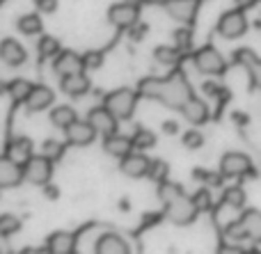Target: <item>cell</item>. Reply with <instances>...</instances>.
Returning <instances> with one entry per match:
<instances>
[{
  "label": "cell",
  "instance_id": "cell-1",
  "mask_svg": "<svg viewBox=\"0 0 261 254\" xmlns=\"http://www.w3.org/2000/svg\"><path fill=\"white\" fill-rule=\"evenodd\" d=\"M140 94L161 101L167 108H174V110H181L195 96L190 82L181 73L170 78H144L140 82Z\"/></svg>",
  "mask_w": 261,
  "mask_h": 254
},
{
  "label": "cell",
  "instance_id": "cell-2",
  "mask_svg": "<svg viewBox=\"0 0 261 254\" xmlns=\"http://www.w3.org/2000/svg\"><path fill=\"white\" fill-rule=\"evenodd\" d=\"M197 213H199V209L195 206L193 197H188V195H181L179 200H174L172 204L165 206L167 220H170V222H174V224H181V227L193 222V220L197 218Z\"/></svg>",
  "mask_w": 261,
  "mask_h": 254
},
{
  "label": "cell",
  "instance_id": "cell-3",
  "mask_svg": "<svg viewBox=\"0 0 261 254\" xmlns=\"http://www.w3.org/2000/svg\"><path fill=\"white\" fill-rule=\"evenodd\" d=\"M103 105L113 115H117V119H128L135 110V92L126 90V87L115 90L103 99Z\"/></svg>",
  "mask_w": 261,
  "mask_h": 254
},
{
  "label": "cell",
  "instance_id": "cell-4",
  "mask_svg": "<svg viewBox=\"0 0 261 254\" xmlns=\"http://www.w3.org/2000/svg\"><path fill=\"white\" fill-rule=\"evenodd\" d=\"M195 67H197L199 73H206V76H220V73H225L227 62L213 46H204V48H199L197 53H195Z\"/></svg>",
  "mask_w": 261,
  "mask_h": 254
},
{
  "label": "cell",
  "instance_id": "cell-5",
  "mask_svg": "<svg viewBox=\"0 0 261 254\" xmlns=\"http://www.w3.org/2000/svg\"><path fill=\"white\" fill-rule=\"evenodd\" d=\"M23 172H25V181L32 186H46L50 181V174H53V160L41 156H32L25 165H23Z\"/></svg>",
  "mask_w": 261,
  "mask_h": 254
},
{
  "label": "cell",
  "instance_id": "cell-6",
  "mask_svg": "<svg viewBox=\"0 0 261 254\" xmlns=\"http://www.w3.org/2000/svg\"><path fill=\"white\" fill-rule=\"evenodd\" d=\"M248 30V18L241 9H231V12L222 14L218 21V35L225 39H239Z\"/></svg>",
  "mask_w": 261,
  "mask_h": 254
},
{
  "label": "cell",
  "instance_id": "cell-7",
  "mask_svg": "<svg viewBox=\"0 0 261 254\" xmlns=\"http://www.w3.org/2000/svg\"><path fill=\"white\" fill-rule=\"evenodd\" d=\"M220 172L225 177H248L252 174V160L241 151H229L220 160Z\"/></svg>",
  "mask_w": 261,
  "mask_h": 254
},
{
  "label": "cell",
  "instance_id": "cell-8",
  "mask_svg": "<svg viewBox=\"0 0 261 254\" xmlns=\"http://www.w3.org/2000/svg\"><path fill=\"white\" fill-rule=\"evenodd\" d=\"M138 5L133 3H126V0H122V3L117 5H110L108 9V21L113 23V25L122 27V30H128V27H133L135 23H138Z\"/></svg>",
  "mask_w": 261,
  "mask_h": 254
},
{
  "label": "cell",
  "instance_id": "cell-9",
  "mask_svg": "<svg viewBox=\"0 0 261 254\" xmlns=\"http://www.w3.org/2000/svg\"><path fill=\"white\" fill-rule=\"evenodd\" d=\"M163 7H165V12L170 14L174 21L188 25V23H193L195 16H197L199 0H165Z\"/></svg>",
  "mask_w": 261,
  "mask_h": 254
},
{
  "label": "cell",
  "instance_id": "cell-10",
  "mask_svg": "<svg viewBox=\"0 0 261 254\" xmlns=\"http://www.w3.org/2000/svg\"><path fill=\"white\" fill-rule=\"evenodd\" d=\"M64 135H67L69 145L85 147V145H92V142H94V137L99 135V131L92 126L90 119H76V122L64 131Z\"/></svg>",
  "mask_w": 261,
  "mask_h": 254
},
{
  "label": "cell",
  "instance_id": "cell-11",
  "mask_svg": "<svg viewBox=\"0 0 261 254\" xmlns=\"http://www.w3.org/2000/svg\"><path fill=\"white\" fill-rule=\"evenodd\" d=\"M53 69L60 78L73 76V73H83L85 71V60H83L81 55H76L73 50H64V53H60L58 58H55Z\"/></svg>",
  "mask_w": 261,
  "mask_h": 254
},
{
  "label": "cell",
  "instance_id": "cell-12",
  "mask_svg": "<svg viewBox=\"0 0 261 254\" xmlns=\"http://www.w3.org/2000/svg\"><path fill=\"white\" fill-rule=\"evenodd\" d=\"M87 119H90L92 126H94L101 135H113V133H117V115H113L108 108H106V105H103V108L90 110Z\"/></svg>",
  "mask_w": 261,
  "mask_h": 254
},
{
  "label": "cell",
  "instance_id": "cell-13",
  "mask_svg": "<svg viewBox=\"0 0 261 254\" xmlns=\"http://www.w3.org/2000/svg\"><path fill=\"white\" fill-rule=\"evenodd\" d=\"M25 179V172H23V165L12 160L9 156H5L0 160V188H14Z\"/></svg>",
  "mask_w": 261,
  "mask_h": 254
},
{
  "label": "cell",
  "instance_id": "cell-14",
  "mask_svg": "<svg viewBox=\"0 0 261 254\" xmlns=\"http://www.w3.org/2000/svg\"><path fill=\"white\" fill-rule=\"evenodd\" d=\"M122 174H126L130 179H142L149 177V167H151V160L142 154H128L126 158H122Z\"/></svg>",
  "mask_w": 261,
  "mask_h": 254
},
{
  "label": "cell",
  "instance_id": "cell-15",
  "mask_svg": "<svg viewBox=\"0 0 261 254\" xmlns=\"http://www.w3.org/2000/svg\"><path fill=\"white\" fill-rule=\"evenodd\" d=\"M133 137H126V135H119V133H113V135H106V142H103V149L108 156L113 158H126L128 154H133Z\"/></svg>",
  "mask_w": 261,
  "mask_h": 254
},
{
  "label": "cell",
  "instance_id": "cell-16",
  "mask_svg": "<svg viewBox=\"0 0 261 254\" xmlns=\"http://www.w3.org/2000/svg\"><path fill=\"white\" fill-rule=\"evenodd\" d=\"M53 101H55V94H53V90H50V87L37 85L35 90L30 92V96H28L25 108H28V112H41V110H46L50 103H53Z\"/></svg>",
  "mask_w": 261,
  "mask_h": 254
},
{
  "label": "cell",
  "instance_id": "cell-17",
  "mask_svg": "<svg viewBox=\"0 0 261 254\" xmlns=\"http://www.w3.org/2000/svg\"><path fill=\"white\" fill-rule=\"evenodd\" d=\"M0 58H3V62L9 64V67H21V64L25 62L28 53L16 39H5L3 44H0Z\"/></svg>",
  "mask_w": 261,
  "mask_h": 254
},
{
  "label": "cell",
  "instance_id": "cell-18",
  "mask_svg": "<svg viewBox=\"0 0 261 254\" xmlns=\"http://www.w3.org/2000/svg\"><path fill=\"white\" fill-rule=\"evenodd\" d=\"M181 115H184L186 122L195 124V126L208 122V108H206V103H204L202 99H197V96H193V99L181 108Z\"/></svg>",
  "mask_w": 261,
  "mask_h": 254
},
{
  "label": "cell",
  "instance_id": "cell-19",
  "mask_svg": "<svg viewBox=\"0 0 261 254\" xmlns=\"http://www.w3.org/2000/svg\"><path fill=\"white\" fill-rule=\"evenodd\" d=\"M94 247L99 254H128L130 252L128 243L124 241L122 236H117V234H103V236L96 241Z\"/></svg>",
  "mask_w": 261,
  "mask_h": 254
},
{
  "label": "cell",
  "instance_id": "cell-20",
  "mask_svg": "<svg viewBox=\"0 0 261 254\" xmlns=\"http://www.w3.org/2000/svg\"><path fill=\"white\" fill-rule=\"evenodd\" d=\"M62 90H64V94L78 99V96H83V94H87V92H90V78H87L85 73L64 76L62 78Z\"/></svg>",
  "mask_w": 261,
  "mask_h": 254
},
{
  "label": "cell",
  "instance_id": "cell-21",
  "mask_svg": "<svg viewBox=\"0 0 261 254\" xmlns=\"http://www.w3.org/2000/svg\"><path fill=\"white\" fill-rule=\"evenodd\" d=\"M76 250V236L69 232H55L48 238V252L53 254H73Z\"/></svg>",
  "mask_w": 261,
  "mask_h": 254
},
{
  "label": "cell",
  "instance_id": "cell-22",
  "mask_svg": "<svg viewBox=\"0 0 261 254\" xmlns=\"http://www.w3.org/2000/svg\"><path fill=\"white\" fill-rule=\"evenodd\" d=\"M5 156H9L12 160H16V163L25 165L28 160L32 158V142L28 140V137H16V140L9 142L7 154H5Z\"/></svg>",
  "mask_w": 261,
  "mask_h": 254
},
{
  "label": "cell",
  "instance_id": "cell-23",
  "mask_svg": "<svg viewBox=\"0 0 261 254\" xmlns=\"http://www.w3.org/2000/svg\"><path fill=\"white\" fill-rule=\"evenodd\" d=\"M76 119H78V115L71 105H58V108L50 112V124H53L55 128H62V131H67Z\"/></svg>",
  "mask_w": 261,
  "mask_h": 254
},
{
  "label": "cell",
  "instance_id": "cell-24",
  "mask_svg": "<svg viewBox=\"0 0 261 254\" xmlns=\"http://www.w3.org/2000/svg\"><path fill=\"white\" fill-rule=\"evenodd\" d=\"M32 90H35V85H32L30 80H25V78H14V80L7 85L9 96H12L14 101H18V103H25Z\"/></svg>",
  "mask_w": 261,
  "mask_h": 254
},
{
  "label": "cell",
  "instance_id": "cell-25",
  "mask_svg": "<svg viewBox=\"0 0 261 254\" xmlns=\"http://www.w3.org/2000/svg\"><path fill=\"white\" fill-rule=\"evenodd\" d=\"M243 222H245V227H248L250 241L261 243V211L248 209V211L243 213Z\"/></svg>",
  "mask_w": 261,
  "mask_h": 254
},
{
  "label": "cell",
  "instance_id": "cell-26",
  "mask_svg": "<svg viewBox=\"0 0 261 254\" xmlns=\"http://www.w3.org/2000/svg\"><path fill=\"white\" fill-rule=\"evenodd\" d=\"M153 58H156L158 64H165V67H172V64L179 62L181 58V48L179 46H158L156 50H153Z\"/></svg>",
  "mask_w": 261,
  "mask_h": 254
},
{
  "label": "cell",
  "instance_id": "cell-27",
  "mask_svg": "<svg viewBox=\"0 0 261 254\" xmlns=\"http://www.w3.org/2000/svg\"><path fill=\"white\" fill-rule=\"evenodd\" d=\"M37 50H39L41 60H50L60 55V41L55 37H41L39 44H37Z\"/></svg>",
  "mask_w": 261,
  "mask_h": 254
},
{
  "label": "cell",
  "instance_id": "cell-28",
  "mask_svg": "<svg viewBox=\"0 0 261 254\" xmlns=\"http://www.w3.org/2000/svg\"><path fill=\"white\" fill-rule=\"evenodd\" d=\"M184 195V188L179 186V183H170V181H163L161 188H158V197H161L163 204H172L174 200H179V197Z\"/></svg>",
  "mask_w": 261,
  "mask_h": 254
},
{
  "label": "cell",
  "instance_id": "cell-29",
  "mask_svg": "<svg viewBox=\"0 0 261 254\" xmlns=\"http://www.w3.org/2000/svg\"><path fill=\"white\" fill-rule=\"evenodd\" d=\"M18 30L28 37L39 35L41 32V18L37 16V14H25V16L18 18Z\"/></svg>",
  "mask_w": 261,
  "mask_h": 254
},
{
  "label": "cell",
  "instance_id": "cell-30",
  "mask_svg": "<svg viewBox=\"0 0 261 254\" xmlns=\"http://www.w3.org/2000/svg\"><path fill=\"white\" fill-rule=\"evenodd\" d=\"M222 202H225V206H231V209H243L245 206V190L239 186L227 188L225 195H222Z\"/></svg>",
  "mask_w": 261,
  "mask_h": 254
},
{
  "label": "cell",
  "instance_id": "cell-31",
  "mask_svg": "<svg viewBox=\"0 0 261 254\" xmlns=\"http://www.w3.org/2000/svg\"><path fill=\"white\" fill-rule=\"evenodd\" d=\"M225 236L229 238V241H234V243H241V241H245V238H250L248 236V227H245L243 218L234 220V222L227 224V227H225Z\"/></svg>",
  "mask_w": 261,
  "mask_h": 254
},
{
  "label": "cell",
  "instance_id": "cell-32",
  "mask_svg": "<svg viewBox=\"0 0 261 254\" xmlns=\"http://www.w3.org/2000/svg\"><path fill=\"white\" fill-rule=\"evenodd\" d=\"M133 145H135V149H140V151L151 149V147L156 145V135H153L151 131H147V128H138L133 135Z\"/></svg>",
  "mask_w": 261,
  "mask_h": 254
},
{
  "label": "cell",
  "instance_id": "cell-33",
  "mask_svg": "<svg viewBox=\"0 0 261 254\" xmlns=\"http://www.w3.org/2000/svg\"><path fill=\"white\" fill-rule=\"evenodd\" d=\"M18 229H21V220L18 218H14V215H9V213L0 215V234H3V236H12Z\"/></svg>",
  "mask_w": 261,
  "mask_h": 254
},
{
  "label": "cell",
  "instance_id": "cell-34",
  "mask_svg": "<svg viewBox=\"0 0 261 254\" xmlns=\"http://www.w3.org/2000/svg\"><path fill=\"white\" fill-rule=\"evenodd\" d=\"M41 154L50 160H60L64 156V147L62 142H55V140H46L44 147H41Z\"/></svg>",
  "mask_w": 261,
  "mask_h": 254
},
{
  "label": "cell",
  "instance_id": "cell-35",
  "mask_svg": "<svg viewBox=\"0 0 261 254\" xmlns=\"http://www.w3.org/2000/svg\"><path fill=\"white\" fill-rule=\"evenodd\" d=\"M193 202L199 211H208L213 206V200H211V190L208 188H199L197 192L193 195Z\"/></svg>",
  "mask_w": 261,
  "mask_h": 254
},
{
  "label": "cell",
  "instance_id": "cell-36",
  "mask_svg": "<svg viewBox=\"0 0 261 254\" xmlns=\"http://www.w3.org/2000/svg\"><path fill=\"white\" fill-rule=\"evenodd\" d=\"M149 177L153 179V181L163 183L167 179V165L163 163V160H151V167H149Z\"/></svg>",
  "mask_w": 261,
  "mask_h": 254
},
{
  "label": "cell",
  "instance_id": "cell-37",
  "mask_svg": "<svg viewBox=\"0 0 261 254\" xmlns=\"http://www.w3.org/2000/svg\"><path fill=\"white\" fill-rule=\"evenodd\" d=\"M202 145H204V135L199 131L184 133V147H188V149H199Z\"/></svg>",
  "mask_w": 261,
  "mask_h": 254
},
{
  "label": "cell",
  "instance_id": "cell-38",
  "mask_svg": "<svg viewBox=\"0 0 261 254\" xmlns=\"http://www.w3.org/2000/svg\"><path fill=\"white\" fill-rule=\"evenodd\" d=\"M83 60H85V69H99L103 64V53L101 50H90V53L83 55Z\"/></svg>",
  "mask_w": 261,
  "mask_h": 254
},
{
  "label": "cell",
  "instance_id": "cell-39",
  "mask_svg": "<svg viewBox=\"0 0 261 254\" xmlns=\"http://www.w3.org/2000/svg\"><path fill=\"white\" fill-rule=\"evenodd\" d=\"M248 71H250V82H252L254 87H259L261 90V60L257 58L252 64L248 67Z\"/></svg>",
  "mask_w": 261,
  "mask_h": 254
},
{
  "label": "cell",
  "instance_id": "cell-40",
  "mask_svg": "<svg viewBox=\"0 0 261 254\" xmlns=\"http://www.w3.org/2000/svg\"><path fill=\"white\" fill-rule=\"evenodd\" d=\"M174 41L179 48H188L190 46V30L188 27H179V30L174 32Z\"/></svg>",
  "mask_w": 261,
  "mask_h": 254
},
{
  "label": "cell",
  "instance_id": "cell-41",
  "mask_svg": "<svg viewBox=\"0 0 261 254\" xmlns=\"http://www.w3.org/2000/svg\"><path fill=\"white\" fill-rule=\"evenodd\" d=\"M254 60H257V55H254L250 48H243V50H239V53H236V62H239V64H245V67H250Z\"/></svg>",
  "mask_w": 261,
  "mask_h": 254
},
{
  "label": "cell",
  "instance_id": "cell-42",
  "mask_svg": "<svg viewBox=\"0 0 261 254\" xmlns=\"http://www.w3.org/2000/svg\"><path fill=\"white\" fill-rule=\"evenodd\" d=\"M37 9L44 14H53L58 9V0H37Z\"/></svg>",
  "mask_w": 261,
  "mask_h": 254
},
{
  "label": "cell",
  "instance_id": "cell-43",
  "mask_svg": "<svg viewBox=\"0 0 261 254\" xmlns=\"http://www.w3.org/2000/svg\"><path fill=\"white\" fill-rule=\"evenodd\" d=\"M128 32H130V37L138 41V39H142V35L147 32V25H142V23H135L133 27H128Z\"/></svg>",
  "mask_w": 261,
  "mask_h": 254
},
{
  "label": "cell",
  "instance_id": "cell-44",
  "mask_svg": "<svg viewBox=\"0 0 261 254\" xmlns=\"http://www.w3.org/2000/svg\"><path fill=\"white\" fill-rule=\"evenodd\" d=\"M44 188V195L48 197V200H58L60 197V188L58 186H48V183H46V186H41Z\"/></svg>",
  "mask_w": 261,
  "mask_h": 254
},
{
  "label": "cell",
  "instance_id": "cell-45",
  "mask_svg": "<svg viewBox=\"0 0 261 254\" xmlns=\"http://www.w3.org/2000/svg\"><path fill=\"white\" fill-rule=\"evenodd\" d=\"M204 92L211 96H220V87H218L216 82H206V85H204Z\"/></svg>",
  "mask_w": 261,
  "mask_h": 254
},
{
  "label": "cell",
  "instance_id": "cell-46",
  "mask_svg": "<svg viewBox=\"0 0 261 254\" xmlns=\"http://www.w3.org/2000/svg\"><path fill=\"white\" fill-rule=\"evenodd\" d=\"M163 131L170 133V135H174V133L179 131V126H176V122H165V124H163Z\"/></svg>",
  "mask_w": 261,
  "mask_h": 254
},
{
  "label": "cell",
  "instance_id": "cell-47",
  "mask_svg": "<svg viewBox=\"0 0 261 254\" xmlns=\"http://www.w3.org/2000/svg\"><path fill=\"white\" fill-rule=\"evenodd\" d=\"M234 122L241 124V126H245V124H248V115L245 112H234Z\"/></svg>",
  "mask_w": 261,
  "mask_h": 254
},
{
  "label": "cell",
  "instance_id": "cell-48",
  "mask_svg": "<svg viewBox=\"0 0 261 254\" xmlns=\"http://www.w3.org/2000/svg\"><path fill=\"white\" fill-rule=\"evenodd\" d=\"M126 3H133V5H140V3H142V0H126Z\"/></svg>",
  "mask_w": 261,
  "mask_h": 254
}]
</instances>
